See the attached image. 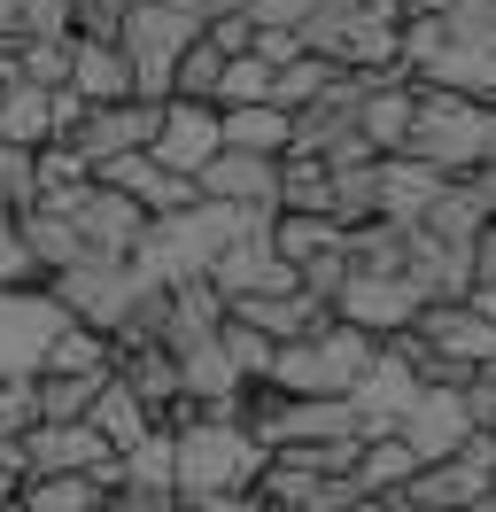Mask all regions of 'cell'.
Here are the masks:
<instances>
[{
    "label": "cell",
    "instance_id": "obj_23",
    "mask_svg": "<svg viewBox=\"0 0 496 512\" xmlns=\"http://www.w3.org/2000/svg\"><path fill=\"white\" fill-rule=\"evenodd\" d=\"M117 381L148 404V419H163L179 404V357L163 350V342H117Z\"/></svg>",
    "mask_w": 496,
    "mask_h": 512
},
{
    "label": "cell",
    "instance_id": "obj_43",
    "mask_svg": "<svg viewBox=\"0 0 496 512\" xmlns=\"http://www.w3.org/2000/svg\"><path fill=\"white\" fill-rule=\"evenodd\" d=\"M0 202H16V210L31 202V156H16V148H0Z\"/></svg>",
    "mask_w": 496,
    "mask_h": 512
},
{
    "label": "cell",
    "instance_id": "obj_26",
    "mask_svg": "<svg viewBox=\"0 0 496 512\" xmlns=\"http://www.w3.org/2000/svg\"><path fill=\"white\" fill-rule=\"evenodd\" d=\"M86 427H93V435H101V443H109V450L124 458V450L140 443L155 419H148V404H140V396H132V388H124L117 373H109V381H101V396L86 404Z\"/></svg>",
    "mask_w": 496,
    "mask_h": 512
},
{
    "label": "cell",
    "instance_id": "obj_16",
    "mask_svg": "<svg viewBox=\"0 0 496 512\" xmlns=\"http://www.w3.org/2000/svg\"><path fill=\"white\" fill-rule=\"evenodd\" d=\"M411 404H419V373H411V365H403L396 350H388V342H380V357H372V373L357 388H349V412H357V435H396V419L411 412Z\"/></svg>",
    "mask_w": 496,
    "mask_h": 512
},
{
    "label": "cell",
    "instance_id": "obj_7",
    "mask_svg": "<svg viewBox=\"0 0 496 512\" xmlns=\"http://www.w3.org/2000/svg\"><path fill=\"white\" fill-rule=\"evenodd\" d=\"M16 466L31 474H93L101 489H117V450L93 435L86 419H39L24 443H16Z\"/></svg>",
    "mask_w": 496,
    "mask_h": 512
},
{
    "label": "cell",
    "instance_id": "obj_35",
    "mask_svg": "<svg viewBox=\"0 0 496 512\" xmlns=\"http://www.w3.org/2000/svg\"><path fill=\"white\" fill-rule=\"evenodd\" d=\"M0 288H47V280H39V264H31V241H24L16 202H0Z\"/></svg>",
    "mask_w": 496,
    "mask_h": 512
},
{
    "label": "cell",
    "instance_id": "obj_12",
    "mask_svg": "<svg viewBox=\"0 0 496 512\" xmlns=\"http://www.w3.org/2000/svg\"><path fill=\"white\" fill-rule=\"evenodd\" d=\"M396 443L434 466V458H458L473 443V412H465V388H419V404L396 419Z\"/></svg>",
    "mask_w": 496,
    "mask_h": 512
},
{
    "label": "cell",
    "instance_id": "obj_51",
    "mask_svg": "<svg viewBox=\"0 0 496 512\" xmlns=\"http://www.w3.org/2000/svg\"><path fill=\"white\" fill-rule=\"evenodd\" d=\"M124 8H132V0H124Z\"/></svg>",
    "mask_w": 496,
    "mask_h": 512
},
{
    "label": "cell",
    "instance_id": "obj_4",
    "mask_svg": "<svg viewBox=\"0 0 496 512\" xmlns=\"http://www.w3.org/2000/svg\"><path fill=\"white\" fill-rule=\"evenodd\" d=\"M372 357H380L372 334L326 319L318 334H303V342H279L272 373H264L256 388H272V396H349V388L372 373Z\"/></svg>",
    "mask_w": 496,
    "mask_h": 512
},
{
    "label": "cell",
    "instance_id": "obj_10",
    "mask_svg": "<svg viewBox=\"0 0 496 512\" xmlns=\"http://www.w3.org/2000/svg\"><path fill=\"white\" fill-rule=\"evenodd\" d=\"M155 109H163V101H109V109H86L78 125L62 132V148L86 156V171H101V163H117V156H140L155 140Z\"/></svg>",
    "mask_w": 496,
    "mask_h": 512
},
{
    "label": "cell",
    "instance_id": "obj_2",
    "mask_svg": "<svg viewBox=\"0 0 496 512\" xmlns=\"http://www.w3.org/2000/svg\"><path fill=\"white\" fill-rule=\"evenodd\" d=\"M171 474H179V505L194 497H256V474H264V450L241 419H194L171 435Z\"/></svg>",
    "mask_w": 496,
    "mask_h": 512
},
{
    "label": "cell",
    "instance_id": "obj_15",
    "mask_svg": "<svg viewBox=\"0 0 496 512\" xmlns=\"http://www.w3.org/2000/svg\"><path fill=\"white\" fill-rule=\"evenodd\" d=\"M217 148H225V140H217V109H210V101H179V94H171L163 109H155V140H148V156L163 163V171L194 179V171H202Z\"/></svg>",
    "mask_w": 496,
    "mask_h": 512
},
{
    "label": "cell",
    "instance_id": "obj_44",
    "mask_svg": "<svg viewBox=\"0 0 496 512\" xmlns=\"http://www.w3.org/2000/svg\"><path fill=\"white\" fill-rule=\"evenodd\" d=\"M109 512H186L179 497H140V489H109Z\"/></svg>",
    "mask_w": 496,
    "mask_h": 512
},
{
    "label": "cell",
    "instance_id": "obj_18",
    "mask_svg": "<svg viewBox=\"0 0 496 512\" xmlns=\"http://www.w3.org/2000/svg\"><path fill=\"white\" fill-rule=\"evenodd\" d=\"M442 171L434 163H419V156H380L372 163V218H388V225H419L442 202Z\"/></svg>",
    "mask_w": 496,
    "mask_h": 512
},
{
    "label": "cell",
    "instance_id": "obj_20",
    "mask_svg": "<svg viewBox=\"0 0 496 512\" xmlns=\"http://www.w3.org/2000/svg\"><path fill=\"white\" fill-rule=\"evenodd\" d=\"M70 225H78V249H86V256H132V249H140V233H148V218H140L117 187H101V179H93L86 202L70 210Z\"/></svg>",
    "mask_w": 496,
    "mask_h": 512
},
{
    "label": "cell",
    "instance_id": "obj_42",
    "mask_svg": "<svg viewBox=\"0 0 496 512\" xmlns=\"http://www.w3.org/2000/svg\"><path fill=\"white\" fill-rule=\"evenodd\" d=\"M202 39H210L217 55H248V39H256V24H248V16H210V24H202Z\"/></svg>",
    "mask_w": 496,
    "mask_h": 512
},
{
    "label": "cell",
    "instance_id": "obj_39",
    "mask_svg": "<svg viewBox=\"0 0 496 512\" xmlns=\"http://www.w3.org/2000/svg\"><path fill=\"white\" fill-rule=\"evenodd\" d=\"M217 342H225V357H233V373H241L248 388L264 381V373H272V342H264V334H248V326H217Z\"/></svg>",
    "mask_w": 496,
    "mask_h": 512
},
{
    "label": "cell",
    "instance_id": "obj_27",
    "mask_svg": "<svg viewBox=\"0 0 496 512\" xmlns=\"http://www.w3.org/2000/svg\"><path fill=\"white\" fill-rule=\"evenodd\" d=\"M326 202H334V171L318 156H279V202L272 218H326Z\"/></svg>",
    "mask_w": 496,
    "mask_h": 512
},
{
    "label": "cell",
    "instance_id": "obj_28",
    "mask_svg": "<svg viewBox=\"0 0 496 512\" xmlns=\"http://www.w3.org/2000/svg\"><path fill=\"white\" fill-rule=\"evenodd\" d=\"M16 512H109V489L93 474H31L16 489Z\"/></svg>",
    "mask_w": 496,
    "mask_h": 512
},
{
    "label": "cell",
    "instance_id": "obj_3",
    "mask_svg": "<svg viewBox=\"0 0 496 512\" xmlns=\"http://www.w3.org/2000/svg\"><path fill=\"white\" fill-rule=\"evenodd\" d=\"M70 326H93V334H109V342H140V319H148V280L124 264V256H78V264H62L55 280H47Z\"/></svg>",
    "mask_w": 496,
    "mask_h": 512
},
{
    "label": "cell",
    "instance_id": "obj_38",
    "mask_svg": "<svg viewBox=\"0 0 496 512\" xmlns=\"http://www.w3.org/2000/svg\"><path fill=\"white\" fill-rule=\"evenodd\" d=\"M326 218H334L341 233L372 218V163H357V171H334V202H326Z\"/></svg>",
    "mask_w": 496,
    "mask_h": 512
},
{
    "label": "cell",
    "instance_id": "obj_21",
    "mask_svg": "<svg viewBox=\"0 0 496 512\" xmlns=\"http://www.w3.org/2000/svg\"><path fill=\"white\" fill-rule=\"evenodd\" d=\"M70 94L86 109H109V101H132V63H124L117 39H70Z\"/></svg>",
    "mask_w": 496,
    "mask_h": 512
},
{
    "label": "cell",
    "instance_id": "obj_30",
    "mask_svg": "<svg viewBox=\"0 0 496 512\" xmlns=\"http://www.w3.org/2000/svg\"><path fill=\"white\" fill-rule=\"evenodd\" d=\"M411 474H419V458H411L396 435H372V443H357V466H349L357 497H396Z\"/></svg>",
    "mask_w": 496,
    "mask_h": 512
},
{
    "label": "cell",
    "instance_id": "obj_31",
    "mask_svg": "<svg viewBox=\"0 0 496 512\" xmlns=\"http://www.w3.org/2000/svg\"><path fill=\"white\" fill-rule=\"evenodd\" d=\"M334 78H341V63H326V55H295V63L272 70V109H287V117H295V109H303V101H318Z\"/></svg>",
    "mask_w": 496,
    "mask_h": 512
},
{
    "label": "cell",
    "instance_id": "obj_19",
    "mask_svg": "<svg viewBox=\"0 0 496 512\" xmlns=\"http://www.w3.org/2000/svg\"><path fill=\"white\" fill-rule=\"evenodd\" d=\"M225 319L233 326H248V334H264V342H303V334H318V326L334 319L318 295H303V288H287V295H233L225 303Z\"/></svg>",
    "mask_w": 496,
    "mask_h": 512
},
{
    "label": "cell",
    "instance_id": "obj_6",
    "mask_svg": "<svg viewBox=\"0 0 496 512\" xmlns=\"http://www.w3.org/2000/svg\"><path fill=\"white\" fill-rule=\"evenodd\" d=\"M202 39V16L186 0H132L117 24V47L132 63V101H171V70Z\"/></svg>",
    "mask_w": 496,
    "mask_h": 512
},
{
    "label": "cell",
    "instance_id": "obj_45",
    "mask_svg": "<svg viewBox=\"0 0 496 512\" xmlns=\"http://www.w3.org/2000/svg\"><path fill=\"white\" fill-rule=\"evenodd\" d=\"M403 24H419V16H450V0H396Z\"/></svg>",
    "mask_w": 496,
    "mask_h": 512
},
{
    "label": "cell",
    "instance_id": "obj_14",
    "mask_svg": "<svg viewBox=\"0 0 496 512\" xmlns=\"http://www.w3.org/2000/svg\"><path fill=\"white\" fill-rule=\"evenodd\" d=\"M411 334L427 350H442L450 365H465V373H496V319L473 311V303H427L411 319Z\"/></svg>",
    "mask_w": 496,
    "mask_h": 512
},
{
    "label": "cell",
    "instance_id": "obj_25",
    "mask_svg": "<svg viewBox=\"0 0 496 512\" xmlns=\"http://www.w3.org/2000/svg\"><path fill=\"white\" fill-rule=\"evenodd\" d=\"M287 132H295V117L272 109V101L217 109V140H225V148H241V156H287Z\"/></svg>",
    "mask_w": 496,
    "mask_h": 512
},
{
    "label": "cell",
    "instance_id": "obj_52",
    "mask_svg": "<svg viewBox=\"0 0 496 512\" xmlns=\"http://www.w3.org/2000/svg\"><path fill=\"white\" fill-rule=\"evenodd\" d=\"M70 8H78V0H70Z\"/></svg>",
    "mask_w": 496,
    "mask_h": 512
},
{
    "label": "cell",
    "instance_id": "obj_36",
    "mask_svg": "<svg viewBox=\"0 0 496 512\" xmlns=\"http://www.w3.org/2000/svg\"><path fill=\"white\" fill-rule=\"evenodd\" d=\"M341 0H248V24H256V32H295L303 39L310 24H318V16H334Z\"/></svg>",
    "mask_w": 496,
    "mask_h": 512
},
{
    "label": "cell",
    "instance_id": "obj_47",
    "mask_svg": "<svg viewBox=\"0 0 496 512\" xmlns=\"http://www.w3.org/2000/svg\"><path fill=\"white\" fill-rule=\"evenodd\" d=\"M16 47V0H0V55Z\"/></svg>",
    "mask_w": 496,
    "mask_h": 512
},
{
    "label": "cell",
    "instance_id": "obj_22",
    "mask_svg": "<svg viewBox=\"0 0 496 512\" xmlns=\"http://www.w3.org/2000/svg\"><path fill=\"white\" fill-rule=\"evenodd\" d=\"M365 86V78H357ZM357 132H365L372 156H403V140H411V78H380L357 94Z\"/></svg>",
    "mask_w": 496,
    "mask_h": 512
},
{
    "label": "cell",
    "instance_id": "obj_32",
    "mask_svg": "<svg viewBox=\"0 0 496 512\" xmlns=\"http://www.w3.org/2000/svg\"><path fill=\"white\" fill-rule=\"evenodd\" d=\"M272 249H279V264H310V256L341 249V225L334 218H272Z\"/></svg>",
    "mask_w": 496,
    "mask_h": 512
},
{
    "label": "cell",
    "instance_id": "obj_34",
    "mask_svg": "<svg viewBox=\"0 0 496 512\" xmlns=\"http://www.w3.org/2000/svg\"><path fill=\"white\" fill-rule=\"evenodd\" d=\"M31 396H39V419H86V404L101 396V381H78V373H31Z\"/></svg>",
    "mask_w": 496,
    "mask_h": 512
},
{
    "label": "cell",
    "instance_id": "obj_29",
    "mask_svg": "<svg viewBox=\"0 0 496 512\" xmlns=\"http://www.w3.org/2000/svg\"><path fill=\"white\" fill-rule=\"evenodd\" d=\"M117 489H140V497H179V474H171V435H163V427H148V435L117 458Z\"/></svg>",
    "mask_w": 496,
    "mask_h": 512
},
{
    "label": "cell",
    "instance_id": "obj_13",
    "mask_svg": "<svg viewBox=\"0 0 496 512\" xmlns=\"http://www.w3.org/2000/svg\"><path fill=\"white\" fill-rule=\"evenodd\" d=\"M194 194H202V202H225V210H256V218H272V202H279V156L217 148V156L194 171Z\"/></svg>",
    "mask_w": 496,
    "mask_h": 512
},
{
    "label": "cell",
    "instance_id": "obj_41",
    "mask_svg": "<svg viewBox=\"0 0 496 512\" xmlns=\"http://www.w3.org/2000/svg\"><path fill=\"white\" fill-rule=\"evenodd\" d=\"M16 39H70V0H16Z\"/></svg>",
    "mask_w": 496,
    "mask_h": 512
},
{
    "label": "cell",
    "instance_id": "obj_17",
    "mask_svg": "<svg viewBox=\"0 0 496 512\" xmlns=\"http://www.w3.org/2000/svg\"><path fill=\"white\" fill-rule=\"evenodd\" d=\"M93 179H101V187H117L124 202L140 210V218H179L186 202H202V194H194V179L163 171V163H155L148 148H140V156H117V163H101Z\"/></svg>",
    "mask_w": 496,
    "mask_h": 512
},
{
    "label": "cell",
    "instance_id": "obj_9",
    "mask_svg": "<svg viewBox=\"0 0 496 512\" xmlns=\"http://www.w3.org/2000/svg\"><path fill=\"white\" fill-rule=\"evenodd\" d=\"M419 311H427V295L411 288L403 272H357V264H349V280H341V295H334V319L357 326V334H372V342L403 334Z\"/></svg>",
    "mask_w": 496,
    "mask_h": 512
},
{
    "label": "cell",
    "instance_id": "obj_50",
    "mask_svg": "<svg viewBox=\"0 0 496 512\" xmlns=\"http://www.w3.org/2000/svg\"><path fill=\"white\" fill-rule=\"evenodd\" d=\"M0 512H16V505H0Z\"/></svg>",
    "mask_w": 496,
    "mask_h": 512
},
{
    "label": "cell",
    "instance_id": "obj_1",
    "mask_svg": "<svg viewBox=\"0 0 496 512\" xmlns=\"http://www.w3.org/2000/svg\"><path fill=\"white\" fill-rule=\"evenodd\" d=\"M248 225H264L256 210H225V202H186L179 218H148V233H140V249L124 256L148 288H186V280H210L217 249L233 241V233H248Z\"/></svg>",
    "mask_w": 496,
    "mask_h": 512
},
{
    "label": "cell",
    "instance_id": "obj_37",
    "mask_svg": "<svg viewBox=\"0 0 496 512\" xmlns=\"http://www.w3.org/2000/svg\"><path fill=\"white\" fill-rule=\"evenodd\" d=\"M217 70H225V55H217L210 39H194V47L179 55V70H171V94H179V101H210L217 94Z\"/></svg>",
    "mask_w": 496,
    "mask_h": 512
},
{
    "label": "cell",
    "instance_id": "obj_24",
    "mask_svg": "<svg viewBox=\"0 0 496 512\" xmlns=\"http://www.w3.org/2000/svg\"><path fill=\"white\" fill-rule=\"evenodd\" d=\"M86 187H93L86 156H70L62 140H47V148L31 156V202H24V210H55V218H70V210L86 202Z\"/></svg>",
    "mask_w": 496,
    "mask_h": 512
},
{
    "label": "cell",
    "instance_id": "obj_46",
    "mask_svg": "<svg viewBox=\"0 0 496 512\" xmlns=\"http://www.w3.org/2000/svg\"><path fill=\"white\" fill-rule=\"evenodd\" d=\"M248 505H256V497H194L186 512H248Z\"/></svg>",
    "mask_w": 496,
    "mask_h": 512
},
{
    "label": "cell",
    "instance_id": "obj_33",
    "mask_svg": "<svg viewBox=\"0 0 496 512\" xmlns=\"http://www.w3.org/2000/svg\"><path fill=\"white\" fill-rule=\"evenodd\" d=\"M248 101H272V63H256V55H225L210 109H248Z\"/></svg>",
    "mask_w": 496,
    "mask_h": 512
},
{
    "label": "cell",
    "instance_id": "obj_5",
    "mask_svg": "<svg viewBox=\"0 0 496 512\" xmlns=\"http://www.w3.org/2000/svg\"><path fill=\"white\" fill-rule=\"evenodd\" d=\"M403 156L434 163L442 179H465L489 163V109L465 94H442V86H411V140Z\"/></svg>",
    "mask_w": 496,
    "mask_h": 512
},
{
    "label": "cell",
    "instance_id": "obj_49",
    "mask_svg": "<svg viewBox=\"0 0 496 512\" xmlns=\"http://www.w3.org/2000/svg\"><path fill=\"white\" fill-rule=\"evenodd\" d=\"M473 512H496V489H489V497H481V505H473Z\"/></svg>",
    "mask_w": 496,
    "mask_h": 512
},
{
    "label": "cell",
    "instance_id": "obj_40",
    "mask_svg": "<svg viewBox=\"0 0 496 512\" xmlns=\"http://www.w3.org/2000/svg\"><path fill=\"white\" fill-rule=\"evenodd\" d=\"M31 427H39V396H31V381H0V443H24Z\"/></svg>",
    "mask_w": 496,
    "mask_h": 512
},
{
    "label": "cell",
    "instance_id": "obj_8",
    "mask_svg": "<svg viewBox=\"0 0 496 512\" xmlns=\"http://www.w3.org/2000/svg\"><path fill=\"white\" fill-rule=\"evenodd\" d=\"M62 326H70V311L47 288H0V381H31Z\"/></svg>",
    "mask_w": 496,
    "mask_h": 512
},
{
    "label": "cell",
    "instance_id": "obj_48",
    "mask_svg": "<svg viewBox=\"0 0 496 512\" xmlns=\"http://www.w3.org/2000/svg\"><path fill=\"white\" fill-rule=\"evenodd\" d=\"M248 512H287V505H264V497H256V505H248Z\"/></svg>",
    "mask_w": 496,
    "mask_h": 512
},
{
    "label": "cell",
    "instance_id": "obj_11",
    "mask_svg": "<svg viewBox=\"0 0 496 512\" xmlns=\"http://www.w3.org/2000/svg\"><path fill=\"white\" fill-rule=\"evenodd\" d=\"M210 288L225 295V303H233V295H287L295 288V264H279V249H272V218L248 225V233H233V241L217 249Z\"/></svg>",
    "mask_w": 496,
    "mask_h": 512
}]
</instances>
